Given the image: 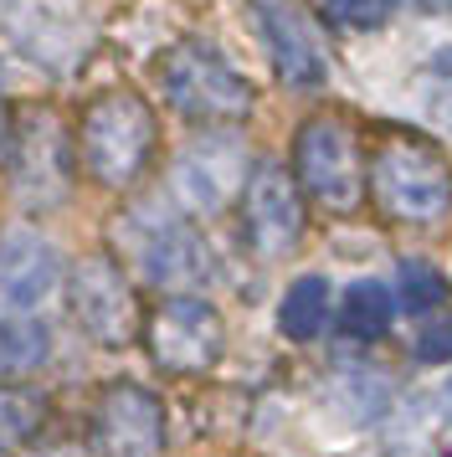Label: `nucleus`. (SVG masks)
Segmentation results:
<instances>
[{
  "mask_svg": "<svg viewBox=\"0 0 452 457\" xmlns=\"http://www.w3.org/2000/svg\"><path fill=\"white\" fill-rule=\"evenodd\" d=\"M370 190L386 216L406 227H431L452 211V165L442 149L427 145L422 134H390L375 145V160L365 170Z\"/></svg>",
  "mask_w": 452,
  "mask_h": 457,
  "instance_id": "1",
  "label": "nucleus"
},
{
  "mask_svg": "<svg viewBox=\"0 0 452 457\" xmlns=\"http://www.w3.org/2000/svg\"><path fill=\"white\" fill-rule=\"evenodd\" d=\"M155 145H160V134H155V113L144 104L139 93H129V87H113V93H103L98 104L82 113V134H78V154L88 175L108 190H129L139 180L149 160H155Z\"/></svg>",
  "mask_w": 452,
  "mask_h": 457,
  "instance_id": "2",
  "label": "nucleus"
},
{
  "mask_svg": "<svg viewBox=\"0 0 452 457\" xmlns=\"http://www.w3.org/2000/svg\"><path fill=\"white\" fill-rule=\"evenodd\" d=\"M164 104L190 124H237L252 113V83L211 42H180L155 62Z\"/></svg>",
  "mask_w": 452,
  "mask_h": 457,
  "instance_id": "3",
  "label": "nucleus"
},
{
  "mask_svg": "<svg viewBox=\"0 0 452 457\" xmlns=\"http://www.w3.org/2000/svg\"><path fill=\"white\" fill-rule=\"evenodd\" d=\"M119 237H123V247H129V262L149 283L180 288V283H201L205 272H211V257H205V242H201V231H196V221H185L180 211H170V206L134 211L119 227Z\"/></svg>",
  "mask_w": 452,
  "mask_h": 457,
  "instance_id": "4",
  "label": "nucleus"
},
{
  "mask_svg": "<svg viewBox=\"0 0 452 457\" xmlns=\"http://www.w3.org/2000/svg\"><path fill=\"white\" fill-rule=\"evenodd\" d=\"M144 345L155 354V365H164V370L205 375V370H216L226 354V324L205 298L175 293V298H164L160 309L149 313Z\"/></svg>",
  "mask_w": 452,
  "mask_h": 457,
  "instance_id": "5",
  "label": "nucleus"
},
{
  "mask_svg": "<svg viewBox=\"0 0 452 457\" xmlns=\"http://www.w3.org/2000/svg\"><path fill=\"white\" fill-rule=\"evenodd\" d=\"M293 170L298 186L329 211H355L365 195V165L360 149L339 119H308L293 139Z\"/></svg>",
  "mask_w": 452,
  "mask_h": 457,
  "instance_id": "6",
  "label": "nucleus"
},
{
  "mask_svg": "<svg viewBox=\"0 0 452 457\" xmlns=\"http://www.w3.org/2000/svg\"><path fill=\"white\" fill-rule=\"evenodd\" d=\"M67 309L78 319V329L103 345V350H123L134 334H139V309H134V288L119 272L113 257H82L72 278H67Z\"/></svg>",
  "mask_w": 452,
  "mask_h": 457,
  "instance_id": "7",
  "label": "nucleus"
},
{
  "mask_svg": "<svg viewBox=\"0 0 452 457\" xmlns=\"http://www.w3.org/2000/svg\"><path fill=\"white\" fill-rule=\"evenodd\" d=\"M242 231L257 257H288L304 242V195L283 165H257L242 190Z\"/></svg>",
  "mask_w": 452,
  "mask_h": 457,
  "instance_id": "8",
  "label": "nucleus"
},
{
  "mask_svg": "<svg viewBox=\"0 0 452 457\" xmlns=\"http://www.w3.org/2000/svg\"><path fill=\"white\" fill-rule=\"evenodd\" d=\"M247 145L237 134H205L180 154L175 165V195L196 216H222L247 190Z\"/></svg>",
  "mask_w": 452,
  "mask_h": 457,
  "instance_id": "9",
  "label": "nucleus"
},
{
  "mask_svg": "<svg viewBox=\"0 0 452 457\" xmlns=\"http://www.w3.org/2000/svg\"><path fill=\"white\" fill-rule=\"evenodd\" d=\"M93 447L98 457H160L164 453V406L155 391L119 380L98 395L93 411Z\"/></svg>",
  "mask_w": 452,
  "mask_h": 457,
  "instance_id": "10",
  "label": "nucleus"
},
{
  "mask_svg": "<svg viewBox=\"0 0 452 457\" xmlns=\"http://www.w3.org/2000/svg\"><path fill=\"white\" fill-rule=\"evenodd\" d=\"M11 175H16V195L26 206H57L67 195V175H72V154H67V134L62 124L37 108L16 124V149H11Z\"/></svg>",
  "mask_w": 452,
  "mask_h": 457,
  "instance_id": "11",
  "label": "nucleus"
},
{
  "mask_svg": "<svg viewBox=\"0 0 452 457\" xmlns=\"http://www.w3.org/2000/svg\"><path fill=\"white\" fill-rule=\"evenodd\" d=\"M62 278V257L46 237H31V231H11L0 242V309L5 313H31L57 288Z\"/></svg>",
  "mask_w": 452,
  "mask_h": 457,
  "instance_id": "12",
  "label": "nucleus"
},
{
  "mask_svg": "<svg viewBox=\"0 0 452 457\" xmlns=\"http://www.w3.org/2000/svg\"><path fill=\"white\" fill-rule=\"evenodd\" d=\"M257 21H263V37H267V57L278 67V78L288 87H319L329 78V62L319 42L308 37V21L283 5V0H257Z\"/></svg>",
  "mask_w": 452,
  "mask_h": 457,
  "instance_id": "13",
  "label": "nucleus"
},
{
  "mask_svg": "<svg viewBox=\"0 0 452 457\" xmlns=\"http://www.w3.org/2000/svg\"><path fill=\"white\" fill-rule=\"evenodd\" d=\"M390 313H396V298H390L386 283L360 278V283H349L345 303H339V329L349 339H381L390 329Z\"/></svg>",
  "mask_w": 452,
  "mask_h": 457,
  "instance_id": "14",
  "label": "nucleus"
},
{
  "mask_svg": "<svg viewBox=\"0 0 452 457\" xmlns=\"http://www.w3.org/2000/svg\"><path fill=\"white\" fill-rule=\"evenodd\" d=\"M324 324H329V283L308 272V278H298V283L283 293V303H278V329L304 345V339H314Z\"/></svg>",
  "mask_w": 452,
  "mask_h": 457,
  "instance_id": "15",
  "label": "nucleus"
},
{
  "mask_svg": "<svg viewBox=\"0 0 452 457\" xmlns=\"http://www.w3.org/2000/svg\"><path fill=\"white\" fill-rule=\"evenodd\" d=\"M52 354V334L37 319H0V380L31 375L37 365H46Z\"/></svg>",
  "mask_w": 452,
  "mask_h": 457,
  "instance_id": "16",
  "label": "nucleus"
},
{
  "mask_svg": "<svg viewBox=\"0 0 452 457\" xmlns=\"http://www.w3.org/2000/svg\"><path fill=\"white\" fill-rule=\"evenodd\" d=\"M396 283H401V303H406L411 313H431L448 303V278L431 268V262H401V272H396Z\"/></svg>",
  "mask_w": 452,
  "mask_h": 457,
  "instance_id": "17",
  "label": "nucleus"
},
{
  "mask_svg": "<svg viewBox=\"0 0 452 457\" xmlns=\"http://www.w3.org/2000/svg\"><path fill=\"white\" fill-rule=\"evenodd\" d=\"M41 421V395L31 391H0V453L21 447Z\"/></svg>",
  "mask_w": 452,
  "mask_h": 457,
  "instance_id": "18",
  "label": "nucleus"
},
{
  "mask_svg": "<svg viewBox=\"0 0 452 457\" xmlns=\"http://www.w3.org/2000/svg\"><path fill=\"white\" fill-rule=\"evenodd\" d=\"M324 16L345 31H375L396 16V0H324Z\"/></svg>",
  "mask_w": 452,
  "mask_h": 457,
  "instance_id": "19",
  "label": "nucleus"
},
{
  "mask_svg": "<svg viewBox=\"0 0 452 457\" xmlns=\"http://www.w3.org/2000/svg\"><path fill=\"white\" fill-rule=\"evenodd\" d=\"M416 360H427V365H448L452 360V319H431V324H422V334H416Z\"/></svg>",
  "mask_w": 452,
  "mask_h": 457,
  "instance_id": "20",
  "label": "nucleus"
},
{
  "mask_svg": "<svg viewBox=\"0 0 452 457\" xmlns=\"http://www.w3.org/2000/svg\"><path fill=\"white\" fill-rule=\"evenodd\" d=\"M427 98H431L437 113L452 119V52H437L427 62Z\"/></svg>",
  "mask_w": 452,
  "mask_h": 457,
  "instance_id": "21",
  "label": "nucleus"
},
{
  "mask_svg": "<svg viewBox=\"0 0 452 457\" xmlns=\"http://www.w3.org/2000/svg\"><path fill=\"white\" fill-rule=\"evenodd\" d=\"M427 11H442V16H452V0H422Z\"/></svg>",
  "mask_w": 452,
  "mask_h": 457,
  "instance_id": "22",
  "label": "nucleus"
},
{
  "mask_svg": "<svg viewBox=\"0 0 452 457\" xmlns=\"http://www.w3.org/2000/svg\"><path fill=\"white\" fill-rule=\"evenodd\" d=\"M448 457H452V447H448Z\"/></svg>",
  "mask_w": 452,
  "mask_h": 457,
  "instance_id": "23",
  "label": "nucleus"
}]
</instances>
